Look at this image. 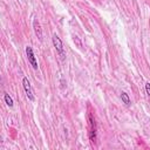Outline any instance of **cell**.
Returning a JSON list of instances; mask_svg holds the SVG:
<instances>
[{"instance_id": "6da1fadb", "label": "cell", "mask_w": 150, "mask_h": 150, "mask_svg": "<svg viewBox=\"0 0 150 150\" xmlns=\"http://www.w3.org/2000/svg\"><path fill=\"white\" fill-rule=\"evenodd\" d=\"M52 40H53V45H54L55 50H56V53L59 54L60 59H61V60H64V57H66V53H64V48H63V45H62L61 39H60L56 34H54L53 38H52Z\"/></svg>"}, {"instance_id": "7a4b0ae2", "label": "cell", "mask_w": 150, "mask_h": 150, "mask_svg": "<svg viewBox=\"0 0 150 150\" xmlns=\"http://www.w3.org/2000/svg\"><path fill=\"white\" fill-rule=\"evenodd\" d=\"M26 55H27V59H28V62L30 63V66L33 67V69H38L39 66H38V61H36V57L34 55V52H33V48L30 46H27L26 47Z\"/></svg>"}, {"instance_id": "3957f363", "label": "cell", "mask_w": 150, "mask_h": 150, "mask_svg": "<svg viewBox=\"0 0 150 150\" xmlns=\"http://www.w3.org/2000/svg\"><path fill=\"white\" fill-rule=\"evenodd\" d=\"M22 86H23V89H25V93H26L28 100H29V101H34V100H35L34 91H33L32 86H30V82L28 81L27 77H23V79H22Z\"/></svg>"}, {"instance_id": "277c9868", "label": "cell", "mask_w": 150, "mask_h": 150, "mask_svg": "<svg viewBox=\"0 0 150 150\" xmlns=\"http://www.w3.org/2000/svg\"><path fill=\"white\" fill-rule=\"evenodd\" d=\"M89 127H90L89 138L91 142H95L96 141V124H95V120L93 118L91 115H89Z\"/></svg>"}, {"instance_id": "5b68a950", "label": "cell", "mask_w": 150, "mask_h": 150, "mask_svg": "<svg viewBox=\"0 0 150 150\" xmlns=\"http://www.w3.org/2000/svg\"><path fill=\"white\" fill-rule=\"evenodd\" d=\"M33 28H34L35 35H36L38 39L41 41V40H42V29H41V26H40V22H39L38 19H34V20H33Z\"/></svg>"}, {"instance_id": "8992f818", "label": "cell", "mask_w": 150, "mask_h": 150, "mask_svg": "<svg viewBox=\"0 0 150 150\" xmlns=\"http://www.w3.org/2000/svg\"><path fill=\"white\" fill-rule=\"evenodd\" d=\"M121 100H122V102H123L125 105H129V104H130V97H129V95H128L127 93H124V91L121 93Z\"/></svg>"}, {"instance_id": "52a82bcc", "label": "cell", "mask_w": 150, "mask_h": 150, "mask_svg": "<svg viewBox=\"0 0 150 150\" xmlns=\"http://www.w3.org/2000/svg\"><path fill=\"white\" fill-rule=\"evenodd\" d=\"M4 98H5V102H6V104H7L9 108H12L14 103H13V98L9 96V94L5 93V95H4Z\"/></svg>"}, {"instance_id": "ba28073f", "label": "cell", "mask_w": 150, "mask_h": 150, "mask_svg": "<svg viewBox=\"0 0 150 150\" xmlns=\"http://www.w3.org/2000/svg\"><path fill=\"white\" fill-rule=\"evenodd\" d=\"M145 91H146L148 96L150 97V82H146L145 83Z\"/></svg>"}]
</instances>
